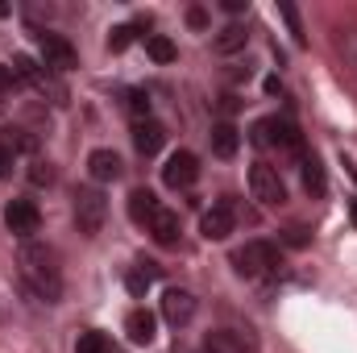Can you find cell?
<instances>
[{"instance_id": "1", "label": "cell", "mask_w": 357, "mask_h": 353, "mask_svg": "<svg viewBox=\"0 0 357 353\" xmlns=\"http://www.w3.org/2000/svg\"><path fill=\"white\" fill-rule=\"evenodd\" d=\"M17 266H21V278L25 287L46 299V303H59L63 299V270H59V254L42 241H21V254H17Z\"/></svg>"}, {"instance_id": "2", "label": "cell", "mask_w": 357, "mask_h": 353, "mask_svg": "<svg viewBox=\"0 0 357 353\" xmlns=\"http://www.w3.org/2000/svg\"><path fill=\"white\" fill-rule=\"evenodd\" d=\"M233 266H237V274H245V278H266L274 274L282 258H278V246H270V241H250V246H241L237 254H233Z\"/></svg>"}, {"instance_id": "3", "label": "cell", "mask_w": 357, "mask_h": 353, "mask_svg": "<svg viewBox=\"0 0 357 353\" xmlns=\"http://www.w3.org/2000/svg\"><path fill=\"white\" fill-rule=\"evenodd\" d=\"M104 216H108V200L100 187H79L75 191V225L84 237H96L104 229Z\"/></svg>"}, {"instance_id": "4", "label": "cell", "mask_w": 357, "mask_h": 353, "mask_svg": "<svg viewBox=\"0 0 357 353\" xmlns=\"http://www.w3.org/2000/svg\"><path fill=\"white\" fill-rule=\"evenodd\" d=\"M254 146H282V150L303 154V137H299V129H295L291 121H282V117H262V121L254 125Z\"/></svg>"}, {"instance_id": "5", "label": "cell", "mask_w": 357, "mask_h": 353, "mask_svg": "<svg viewBox=\"0 0 357 353\" xmlns=\"http://www.w3.org/2000/svg\"><path fill=\"white\" fill-rule=\"evenodd\" d=\"M4 229L17 237V241H33V233L42 229V212L33 200H13L4 208Z\"/></svg>"}, {"instance_id": "6", "label": "cell", "mask_w": 357, "mask_h": 353, "mask_svg": "<svg viewBox=\"0 0 357 353\" xmlns=\"http://www.w3.org/2000/svg\"><path fill=\"white\" fill-rule=\"evenodd\" d=\"M250 191H254V200L266 204V208H278V204L287 200V187H282L278 171L266 167V163H254V171H250Z\"/></svg>"}, {"instance_id": "7", "label": "cell", "mask_w": 357, "mask_h": 353, "mask_svg": "<svg viewBox=\"0 0 357 353\" xmlns=\"http://www.w3.org/2000/svg\"><path fill=\"white\" fill-rule=\"evenodd\" d=\"M199 179V158L191 154V150H175L171 158H167V167H162V183L167 187H191Z\"/></svg>"}, {"instance_id": "8", "label": "cell", "mask_w": 357, "mask_h": 353, "mask_svg": "<svg viewBox=\"0 0 357 353\" xmlns=\"http://www.w3.org/2000/svg\"><path fill=\"white\" fill-rule=\"evenodd\" d=\"M38 46H42V63L50 71H71L75 67V46L59 33H38Z\"/></svg>"}, {"instance_id": "9", "label": "cell", "mask_w": 357, "mask_h": 353, "mask_svg": "<svg viewBox=\"0 0 357 353\" xmlns=\"http://www.w3.org/2000/svg\"><path fill=\"white\" fill-rule=\"evenodd\" d=\"M199 233H204L208 241H225V237L233 233V204H229V200L212 204V208L199 216Z\"/></svg>"}, {"instance_id": "10", "label": "cell", "mask_w": 357, "mask_h": 353, "mask_svg": "<svg viewBox=\"0 0 357 353\" xmlns=\"http://www.w3.org/2000/svg\"><path fill=\"white\" fill-rule=\"evenodd\" d=\"M162 316H167V324H187L191 316H195V295L191 291H183V287H171L167 295H162Z\"/></svg>"}, {"instance_id": "11", "label": "cell", "mask_w": 357, "mask_h": 353, "mask_svg": "<svg viewBox=\"0 0 357 353\" xmlns=\"http://www.w3.org/2000/svg\"><path fill=\"white\" fill-rule=\"evenodd\" d=\"M125 333H129L133 345H150V341L158 337V316L146 312V308H133V312L125 316Z\"/></svg>"}, {"instance_id": "12", "label": "cell", "mask_w": 357, "mask_h": 353, "mask_svg": "<svg viewBox=\"0 0 357 353\" xmlns=\"http://www.w3.org/2000/svg\"><path fill=\"white\" fill-rule=\"evenodd\" d=\"M88 175L96 183H116V179L125 175V163H121V154H112V150H91L88 154Z\"/></svg>"}, {"instance_id": "13", "label": "cell", "mask_w": 357, "mask_h": 353, "mask_svg": "<svg viewBox=\"0 0 357 353\" xmlns=\"http://www.w3.org/2000/svg\"><path fill=\"white\" fill-rule=\"evenodd\" d=\"M162 142H167V129L158 125V121H137L133 125V146H137V154H158L162 150Z\"/></svg>"}, {"instance_id": "14", "label": "cell", "mask_w": 357, "mask_h": 353, "mask_svg": "<svg viewBox=\"0 0 357 353\" xmlns=\"http://www.w3.org/2000/svg\"><path fill=\"white\" fill-rule=\"evenodd\" d=\"M158 216V195L150 191V187H137L133 195H129V220L133 225H150Z\"/></svg>"}, {"instance_id": "15", "label": "cell", "mask_w": 357, "mask_h": 353, "mask_svg": "<svg viewBox=\"0 0 357 353\" xmlns=\"http://www.w3.org/2000/svg\"><path fill=\"white\" fill-rule=\"evenodd\" d=\"M146 229H150V237H154L158 246H175L178 241V216L175 212H167V208H158V216H154Z\"/></svg>"}, {"instance_id": "16", "label": "cell", "mask_w": 357, "mask_h": 353, "mask_svg": "<svg viewBox=\"0 0 357 353\" xmlns=\"http://www.w3.org/2000/svg\"><path fill=\"white\" fill-rule=\"evenodd\" d=\"M237 146H241L237 125H229V121H225V125H216V129H212V154H216V158H233V154H237Z\"/></svg>"}, {"instance_id": "17", "label": "cell", "mask_w": 357, "mask_h": 353, "mask_svg": "<svg viewBox=\"0 0 357 353\" xmlns=\"http://www.w3.org/2000/svg\"><path fill=\"white\" fill-rule=\"evenodd\" d=\"M245 42H250V33H245V25H225L220 33H216V50L220 54H237V50H245Z\"/></svg>"}, {"instance_id": "18", "label": "cell", "mask_w": 357, "mask_h": 353, "mask_svg": "<svg viewBox=\"0 0 357 353\" xmlns=\"http://www.w3.org/2000/svg\"><path fill=\"white\" fill-rule=\"evenodd\" d=\"M154 278H158V266H154V262H137V270L125 278V287H129V295H137V299H142V295L150 291V283H154Z\"/></svg>"}, {"instance_id": "19", "label": "cell", "mask_w": 357, "mask_h": 353, "mask_svg": "<svg viewBox=\"0 0 357 353\" xmlns=\"http://www.w3.org/2000/svg\"><path fill=\"white\" fill-rule=\"evenodd\" d=\"M337 54L345 59V67L357 75V29L349 25V29H337Z\"/></svg>"}, {"instance_id": "20", "label": "cell", "mask_w": 357, "mask_h": 353, "mask_svg": "<svg viewBox=\"0 0 357 353\" xmlns=\"http://www.w3.org/2000/svg\"><path fill=\"white\" fill-rule=\"evenodd\" d=\"M146 54H150L154 63H175V59H178L175 42H171V38H162V33H154V38L146 42Z\"/></svg>"}, {"instance_id": "21", "label": "cell", "mask_w": 357, "mask_h": 353, "mask_svg": "<svg viewBox=\"0 0 357 353\" xmlns=\"http://www.w3.org/2000/svg\"><path fill=\"white\" fill-rule=\"evenodd\" d=\"M303 187H307L312 195H324V171H320L316 158H303Z\"/></svg>"}, {"instance_id": "22", "label": "cell", "mask_w": 357, "mask_h": 353, "mask_svg": "<svg viewBox=\"0 0 357 353\" xmlns=\"http://www.w3.org/2000/svg\"><path fill=\"white\" fill-rule=\"evenodd\" d=\"M75 353H112V341H108L104 333H84L79 345H75Z\"/></svg>"}, {"instance_id": "23", "label": "cell", "mask_w": 357, "mask_h": 353, "mask_svg": "<svg viewBox=\"0 0 357 353\" xmlns=\"http://www.w3.org/2000/svg\"><path fill=\"white\" fill-rule=\"evenodd\" d=\"M133 33H137V25H116V29L108 33V50H112V54H121V50H129V42H133Z\"/></svg>"}, {"instance_id": "24", "label": "cell", "mask_w": 357, "mask_h": 353, "mask_svg": "<svg viewBox=\"0 0 357 353\" xmlns=\"http://www.w3.org/2000/svg\"><path fill=\"white\" fill-rule=\"evenodd\" d=\"M278 17L287 21V29L295 33V42L303 46V25H299V13H295V4H278Z\"/></svg>"}, {"instance_id": "25", "label": "cell", "mask_w": 357, "mask_h": 353, "mask_svg": "<svg viewBox=\"0 0 357 353\" xmlns=\"http://www.w3.org/2000/svg\"><path fill=\"white\" fill-rule=\"evenodd\" d=\"M129 112H133V121H150V96L146 91H129Z\"/></svg>"}, {"instance_id": "26", "label": "cell", "mask_w": 357, "mask_h": 353, "mask_svg": "<svg viewBox=\"0 0 357 353\" xmlns=\"http://www.w3.org/2000/svg\"><path fill=\"white\" fill-rule=\"evenodd\" d=\"M29 183H33V187H50V183H54V171H50V163H42V158H38V163L29 167Z\"/></svg>"}, {"instance_id": "27", "label": "cell", "mask_w": 357, "mask_h": 353, "mask_svg": "<svg viewBox=\"0 0 357 353\" xmlns=\"http://www.w3.org/2000/svg\"><path fill=\"white\" fill-rule=\"evenodd\" d=\"M13 167H17V150L0 137V179H8L13 175Z\"/></svg>"}, {"instance_id": "28", "label": "cell", "mask_w": 357, "mask_h": 353, "mask_svg": "<svg viewBox=\"0 0 357 353\" xmlns=\"http://www.w3.org/2000/svg\"><path fill=\"white\" fill-rule=\"evenodd\" d=\"M282 241H287V246H295V250H299V246H307V229H303V225H291V229H287V237H282Z\"/></svg>"}, {"instance_id": "29", "label": "cell", "mask_w": 357, "mask_h": 353, "mask_svg": "<svg viewBox=\"0 0 357 353\" xmlns=\"http://www.w3.org/2000/svg\"><path fill=\"white\" fill-rule=\"evenodd\" d=\"M13 84H17V80H13V67H0V96L13 88Z\"/></svg>"}, {"instance_id": "30", "label": "cell", "mask_w": 357, "mask_h": 353, "mask_svg": "<svg viewBox=\"0 0 357 353\" xmlns=\"http://www.w3.org/2000/svg\"><path fill=\"white\" fill-rule=\"evenodd\" d=\"M187 21H191L195 29H204V21H208V17H204V8H191V13H187Z\"/></svg>"}, {"instance_id": "31", "label": "cell", "mask_w": 357, "mask_h": 353, "mask_svg": "<svg viewBox=\"0 0 357 353\" xmlns=\"http://www.w3.org/2000/svg\"><path fill=\"white\" fill-rule=\"evenodd\" d=\"M349 216H354V225H357V200H354V208H349Z\"/></svg>"}, {"instance_id": "32", "label": "cell", "mask_w": 357, "mask_h": 353, "mask_svg": "<svg viewBox=\"0 0 357 353\" xmlns=\"http://www.w3.org/2000/svg\"><path fill=\"white\" fill-rule=\"evenodd\" d=\"M0 17H8V4H0Z\"/></svg>"}, {"instance_id": "33", "label": "cell", "mask_w": 357, "mask_h": 353, "mask_svg": "<svg viewBox=\"0 0 357 353\" xmlns=\"http://www.w3.org/2000/svg\"><path fill=\"white\" fill-rule=\"evenodd\" d=\"M199 353H216V350H212V345H204V350H199Z\"/></svg>"}]
</instances>
